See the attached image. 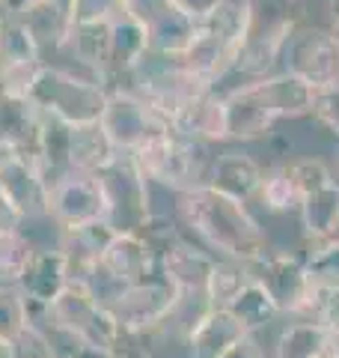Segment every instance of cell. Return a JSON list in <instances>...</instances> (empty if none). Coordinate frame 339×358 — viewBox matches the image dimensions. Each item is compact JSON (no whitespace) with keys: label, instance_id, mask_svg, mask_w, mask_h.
<instances>
[{"label":"cell","instance_id":"1","mask_svg":"<svg viewBox=\"0 0 339 358\" xmlns=\"http://www.w3.org/2000/svg\"><path fill=\"white\" fill-rule=\"evenodd\" d=\"M176 212L197 245H202L218 260L253 263L271 248L265 227L256 221L247 203L211 185H199L179 194Z\"/></svg>","mask_w":339,"mask_h":358},{"label":"cell","instance_id":"2","mask_svg":"<svg viewBox=\"0 0 339 358\" xmlns=\"http://www.w3.org/2000/svg\"><path fill=\"white\" fill-rule=\"evenodd\" d=\"M315 90L286 72L265 75L256 81L239 84L223 93L226 134L229 141H262L271 134L277 120H298L312 114Z\"/></svg>","mask_w":339,"mask_h":358},{"label":"cell","instance_id":"3","mask_svg":"<svg viewBox=\"0 0 339 358\" xmlns=\"http://www.w3.org/2000/svg\"><path fill=\"white\" fill-rule=\"evenodd\" d=\"M247 33H250V3L247 0H226L211 15L197 21L194 39H190L179 63L211 81L218 90V81L235 72Z\"/></svg>","mask_w":339,"mask_h":358},{"label":"cell","instance_id":"4","mask_svg":"<svg viewBox=\"0 0 339 358\" xmlns=\"http://www.w3.org/2000/svg\"><path fill=\"white\" fill-rule=\"evenodd\" d=\"M110 87L96 75H81L69 66L45 63L33 78L27 99L42 117L66 122V126H84L98 122L107 105Z\"/></svg>","mask_w":339,"mask_h":358},{"label":"cell","instance_id":"5","mask_svg":"<svg viewBox=\"0 0 339 358\" xmlns=\"http://www.w3.org/2000/svg\"><path fill=\"white\" fill-rule=\"evenodd\" d=\"M247 3H250V33L235 72L247 75V81H256L274 75L271 69L280 63L292 33L303 27L307 3L303 0H247Z\"/></svg>","mask_w":339,"mask_h":358},{"label":"cell","instance_id":"6","mask_svg":"<svg viewBox=\"0 0 339 358\" xmlns=\"http://www.w3.org/2000/svg\"><path fill=\"white\" fill-rule=\"evenodd\" d=\"M131 159L149 182L164 185L176 194H185L190 188L209 185L214 155H209V143L167 131L152 138L149 143H143Z\"/></svg>","mask_w":339,"mask_h":358},{"label":"cell","instance_id":"7","mask_svg":"<svg viewBox=\"0 0 339 358\" xmlns=\"http://www.w3.org/2000/svg\"><path fill=\"white\" fill-rule=\"evenodd\" d=\"M126 78L131 81V87H122V90H128V93L143 99L155 114H161L167 120V126L182 114L188 105H194L202 96L214 93L211 81L185 69L179 60L155 57V54H149V57Z\"/></svg>","mask_w":339,"mask_h":358},{"label":"cell","instance_id":"8","mask_svg":"<svg viewBox=\"0 0 339 358\" xmlns=\"http://www.w3.org/2000/svg\"><path fill=\"white\" fill-rule=\"evenodd\" d=\"M185 293L179 289L167 275L155 272L143 281L126 287L107 305V310L116 317V322L131 334H161L170 322L176 320V310L182 305Z\"/></svg>","mask_w":339,"mask_h":358},{"label":"cell","instance_id":"9","mask_svg":"<svg viewBox=\"0 0 339 358\" xmlns=\"http://www.w3.org/2000/svg\"><path fill=\"white\" fill-rule=\"evenodd\" d=\"M282 72L298 78L315 93L339 87V39L331 30L298 27L282 48Z\"/></svg>","mask_w":339,"mask_h":358},{"label":"cell","instance_id":"10","mask_svg":"<svg viewBox=\"0 0 339 358\" xmlns=\"http://www.w3.org/2000/svg\"><path fill=\"white\" fill-rule=\"evenodd\" d=\"M48 218L60 233L107 221V192L101 173H66L48 188Z\"/></svg>","mask_w":339,"mask_h":358},{"label":"cell","instance_id":"11","mask_svg":"<svg viewBox=\"0 0 339 358\" xmlns=\"http://www.w3.org/2000/svg\"><path fill=\"white\" fill-rule=\"evenodd\" d=\"M98 122L119 155H134L143 143H149L152 138H158V134L170 131L167 120L161 114H155L143 99H137L122 87L110 90L107 105L101 110Z\"/></svg>","mask_w":339,"mask_h":358},{"label":"cell","instance_id":"12","mask_svg":"<svg viewBox=\"0 0 339 358\" xmlns=\"http://www.w3.org/2000/svg\"><path fill=\"white\" fill-rule=\"evenodd\" d=\"M101 179L107 192V224L113 233H137L152 215L149 179L137 171L131 155H119Z\"/></svg>","mask_w":339,"mask_h":358},{"label":"cell","instance_id":"13","mask_svg":"<svg viewBox=\"0 0 339 358\" xmlns=\"http://www.w3.org/2000/svg\"><path fill=\"white\" fill-rule=\"evenodd\" d=\"M69 284V260L60 248H33L24 275L15 284L18 293L24 296L27 322H36V326L48 322L51 305L66 293Z\"/></svg>","mask_w":339,"mask_h":358},{"label":"cell","instance_id":"14","mask_svg":"<svg viewBox=\"0 0 339 358\" xmlns=\"http://www.w3.org/2000/svg\"><path fill=\"white\" fill-rule=\"evenodd\" d=\"M250 275L256 281H262L268 287V293L274 296L277 308L282 313H292L298 317V310L307 301L312 281L307 275V266H303V257L292 254V251H274L268 248L262 257H256L253 263H247Z\"/></svg>","mask_w":339,"mask_h":358},{"label":"cell","instance_id":"15","mask_svg":"<svg viewBox=\"0 0 339 358\" xmlns=\"http://www.w3.org/2000/svg\"><path fill=\"white\" fill-rule=\"evenodd\" d=\"M0 192L18 209L24 224L33 218H48V182L36 162L0 150Z\"/></svg>","mask_w":339,"mask_h":358},{"label":"cell","instance_id":"16","mask_svg":"<svg viewBox=\"0 0 339 358\" xmlns=\"http://www.w3.org/2000/svg\"><path fill=\"white\" fill-rule=\"evenodd\" d=\"M45 66V54L33 42L27 27L18 18H3L0 39V90L15 96H27L36 72Z\"/></svg>","mask_w":339,"mask_h":358},{"label":"cell","instance_id":"17","mask_svg":"<svg viewBox=\"0 0 339 358\" xmlns=\"http://www.w3.org/2000/svg\"><path fill=\"white\" fill-rule=\"evenodd\" d=\"M42 122L45 117L33 108L27 96H15L0 90V150L18 152L30 162H39Z\"/></svg>","mask_w":339,"mask_h":358},{"label":"cell","instance_id":"18","mask_svg":"<svg viewBox=\"0 0 339 358\" xmlns=\"http://www.w3.org/2000/svg\"><path fill=\"white\" fill-rule=\"evenodd\" d=\"M218 257H211L202 245L190 242L185 233L179 236L170 248L161 254L158 260V272L167 275L182 293H202L206 296V284H209V275H211V266Z\"/></svg>","mask_w":339,"mask_h":358},{"label":"cell","instance_id":"19","mask_svg":"<svg viewBox=\"0 0 339 358\" xmlns=\"http://www.w3.org/2000/svg\"><path fill=\"white\" fill-rule=\"evenodd\" d=\"M244 334H250V331L226 308H209L185 334L188 358H220Z\"/></svg>","mask_w":339,"mask_h":358},{"label":"cell","instance_id":"20","mask_svg":"<svg viewBox=\"0 0 339 358\" xmlns=\"http://www.w3.org/2000/svg\"><path fill=\"white\" fill-rule=\"evenodd\" d=\"M265 182V171L253 155L247 152H220L214 155L211 162V173H209V185L218 188V192L229 194L241 203H250L259 197V188Z\"/></svg>","mask_w":339,"mask_h":358},{"label":"cell","instance_id":"21","mask_svg":"<svg viewBox=\"0 0 339 358\" xmlns=\"http://www.w3.org/2000/svg\"><path fill=\"white\" fill-rule=\"evenodd\" d=\"M66 51L84 66L89 75L107 81L113 75V30L110 21H93V24H72Z\"/></svg>","mask_w":339,"mask_h":358},{"label":"cell","instance_id":"22","mask_svg":"<svg viewBox=\"0 0 339 358\" xmlns=\"http://www.w3.org/2000/svg\"><path fill=\"white\" fill-rule=\"evenodd\" d=\"M66 159H69V173H105L119 159V152L107 141L101 122H84V126H69Z\"/></svg>","mask_w":339,"mask_h":358},{"label":"cell","instance_id":"23","mask_svg":"<svg viewBox=\"0 0 339 358\" xmlns=\"http://www.w3.org/2000/svg\"><path fill=\"white\" fill-rule=\"evenodd\" d=\"M170 131L182 134V138L199 141V143H220L229 141L226 134V108H223V96L214 90V93L202 96L199 102L188 105L182 114L170 122Z\"/></svg>","mask_w":339,"mask_h":358},{"label":"cell","instance_id":"24","mask_svg":"<svg viewBox=\"0 0 339 358\" xmlns=\"http://www.w3.org/2000/svg\"><path fill=\"white\" fill-rule=\"evenodd\" d=\"M15 18L27 27V33L39 45L42 54L66 48V39H69V30H72L66 0H33L24 13Z\"/></svg>","mask_w":339,"mask_h":358},{"label":"cell","instance_id":"25","mask_svg":"<svg viewBox=\"0 0 339 358\" xmlns=\"http://www.w3.org/2000/svg\"><path fill=\"white\" fill-rule=\"evenodd\" d=\"M194 30H197V21L170 3L164 13L146 27V36H149V54H155V57H167V60H182V54L188 51L190 39H194Z\"/></svg>","mask_w":339,"mask_h":358},{"label":"cell","instance_id":"26","mask_svg":"<svg viewBox=\"0 0 339 358\" xmlns=\"http://www.w3.org/2000/svg\"><path fill=\"white\" fill-rule=\"evenodd\" d=\"M298 212H301V227H303V236H307V245L327 239L339 224V182L333 179L331 185L301 197Z\"/></svg>","mask_w":339,"mask_h":358},{"label":"cell","instance_id":"27","mask_svg":"<svg viewBox=\"0 0 339 358\" xmlns=\"http://www.w3.org/2000/svg\"><path fill=\"white\" fill-rule=\"evenodd\" d=\"M331 338H333L331 329L295 320L280 331L274 358H327V352H331Z\"/></svg>","mask_w":339,"mask_h":358},{"label":"cell","instance_id":"28","mask_svg":"<svg viewBox=\"0 0 339 358\" xmlns=\"http://www.w3.org/2000/svg\"><path fill=\"white\" fill-rule=\"evenodd\" d=\"M226 310H229L232 317L239 320L250 334L268 329L271 322H274L280 313H282V310L277 308L274 296L268 293V287H265L262 281H256V278H250V284H247L241 293L232 299V305L226 308Z\"/></svg>","mask_w":339,"mask_h":358},{"label":"cell","instance_id":"29","mask_svg":"<svg viewBox=\"0 0 339 358\" xmlns=\"http://www.w3.org/2000/svg\"><path fill=\"white\" fill-rule=\"evenodd\" d=\"M250 268L247 263H235V260H214L209 284H206V301L209 308H229L232 299L250 284Z\"/></svg>","mask_w":339,"mask_h":358},{"label":"cell","instance_id":"30","mask_svg":"<svg viewBox=\"0 0 339 358\" xmlns=\"http://www.w3.org/2000/svg\"><path fill=\"white\" fill-rule=\"evenodd\" d=\"M36 245H30L24 233L0 236V287H15L24 275V266Z\"/></svg>","mask_w":339,"mask_h":358},{"label":"cell","instance_id":"31","mask_svg":"<svg viewBox=\"0 0 339 358\" xmlns=\"http://www.w3.org/2000/svg\"><path fill=\"white\" fill-rule=\"evenodd\" d=\"M303 266L312 284L339 287V242H312L303 254Z\"/></svg>","mask_w":339,"mask_h":358},{"label":"cell","instance_id":"32","mask_svg":"<svg viewBox=\"0 0 339 358\" xmlns=\"http://www.w3.org/2000/svg\"><path fill=\"white\" fill-rule=\"evenodd\" d=\"M259 203L271 212H289V209H298L301 197L295 192V182H292V176L286 167H277V171L265 173V182L259 188Z\"/></svg>","mask_w":339,"mask_h":358},{"label":"cell","instance_id":"33","mask_svg":"<svg viewBox=\"0 0 339 358\" xmlns=\"http://www.w3.org/2000/svg\"><path fill=\"white\" fill-rule=\"evenodd\" d=\"M286 171L292 176V182H295L298 197H307V194L319 192V188L333 182L331 167H327L322 159H298V162L286 164Z\"/></svg>","mask_w":339,"mask_h":358},{"label":"cell","instance_id":"34","mask_svg":"<svg viewBox=\"0 0 339 358\" xmlns=\"http://www.w3.org/2000/svg\"><path fill=\"white\" fill-rule=\"evenodd\" d=\"M27 326V308L18 287H0V338L13 341Z\"/></svg>","mask_w":339,"mask_h":358},{"label":"cell","instance_id":"35","mask_svg":"<svg viewBox=\"0 0 339 358\" xmlns=\"http://www.w3.org/2000/svg\"><path fill=\"white\" fill-rule=\"evenodd\" d=\"M72 24H93V21H113L122 15L126 0H66Z\"/></svg>","mask_w":339,"mask_h":358},{"label":"cell","instance_id":"36","mask_svg":"<svg viewBox=\"0 0 339 358\" xmlns=\"http://www.w3.org/2000/svg\"><path fill=\"white\" fill-rule=\"evenodd\" d=\"M9 355L13 358H54V350H51V341L45 334V329L36 326V322H27L9 341Z\"/></svg>","mask_w":339,"mask_h":358},{"label":"cell","instance_id":"37","mask_svg":"<svg viewBox=\"0 0 339 358\" xmlns=\"http://www.w3.org/2000/svg\"><path fill=\"white\" fill-rule=\"evenodd\" d=\"M312 117L322 122V126L331 129L336 138H339V87L333 90H324V93L315 96V105H312Z\"/></svg>","mask_w":339,"mask_h":358},{"label":"cell","instance_id":"38","mask_svg":"<svg viewBox=\"0 0 339 358\" xmlns=\"http://www.w3.org/2000/svg\"><path fill=\"white\" fill-rule=\"evenodd\" d=\"M167 6H170V0H126V9H122V13L146 30Z\"/></svg>","mask_w":339,"mask_h":358},{"label":"cell","instance_id":"39","mask_svg":"<svg viewBox=\"0 0 339 358\" xmlns=\"http://www.w3.org/2000/svg\"><path fill=\"white\" fill-rule=\"evenodd\" d=\"M21 230H24V218L18 215V209L9 203L3 192H0V236H9V233H21Z\"/></svg>","mask_w":339,"mask_h":358},{"label":"cell","instance_id":"40","mask_svg":"<svg viewBox=\"0 0 339 358\" xmlns=\"http://www.w3.org/2000/svg\"><path fill=\"white\" fill-rule=\"evenodd\" d=\"M176 9H182L185 15H190L194 21H199V18H206V15H211L218 6H223L226 0H170Z\"/></svg>","mask_w":339,"mask_h":358},{"label":"cell","instance_id":"41","mask_svg":"<svg viewBox=\"0 0 339 358\" xmlns=\"http://www.w3.org/2000/svg\"><path fill=\"white\" fill-rule=\"evenodd\" d=\"M220 358H265L262 343L256 341V334H244L239 343H232Z\"/></svg>","mask_w":339,"mask_h":358},{"label":"cell","instance_id":"42","mask_svg":"<svg viewBox=\"0 0 339 358\" xmlns=\"http://www.w3.org/2000/svg\"><path fill=\"white\" fill-rule=\"evenodd\" d=\"M30 3H33V0H0V13H3L6 18H15V15L24 13Z\"/></svg>","mask_w":339,"mask_h":358},{"label":"cell","instance_id":"43","mask_svg":"<svg viewBox=\"0 0 339 358\" xmlns=\"http://www.w3.org/2000/svg\"><path fill=\"white\" fill-rule=\"evenodd\" d=\"M72 358H110L105 350H96V346H89L86 341H81V346L72 352Z\"/></svg>","mask_w":339,"mask_h":358},{"label":"cell","instance_id":"44","mask_svg":"<svg viewBox=\"0 0 339 358\" xmlns=\"http://www.w3.org/2000/svg\"><path fill=\"white\" fill-rule=\"evenodd\" d=\"M327 15H331V33L339 39V0H331V3H327Z\"/></svg>","mask_w":339,"mask_h":358},{"label":"cell","instance_id":"45","mask_svg":"<svg viewBox=\"0 0 339 358\" xmlns=\"http://www.w3.org/2000/svg\"><path fill=\"white\" fill-rule=\"evenodd\" d=\"M327 358H339V334L333 331V338H331V352H327Z\"/></svg>","mask_w":339,"mask_h":358},{"label":"cell","instance_id":"46","mask_svg":"<svg viewBox=\"0 0 339 358\" xmlns=\"http://www.w3.org/2000/svg\"><path fill=\"white\" fill-rule=\"evenodd\" d=\"M0 358H13L9 355V341H3V338H0Z\"/></svg>","mask_w":339,"mask_h":358},{"label":"cell","instance_id":"47","mask_svg":"<svg viewBox=\"0 0 339 358\" xmlns=\"http://www.w3.org/2000/svg\"><path fill=\"white\" fill-rule=\"evenodd\" d=\"M3 18H6V15L0 13V39H3Z\"/></svg>","mask_w":339,"mask_h":358}]
</instances>
